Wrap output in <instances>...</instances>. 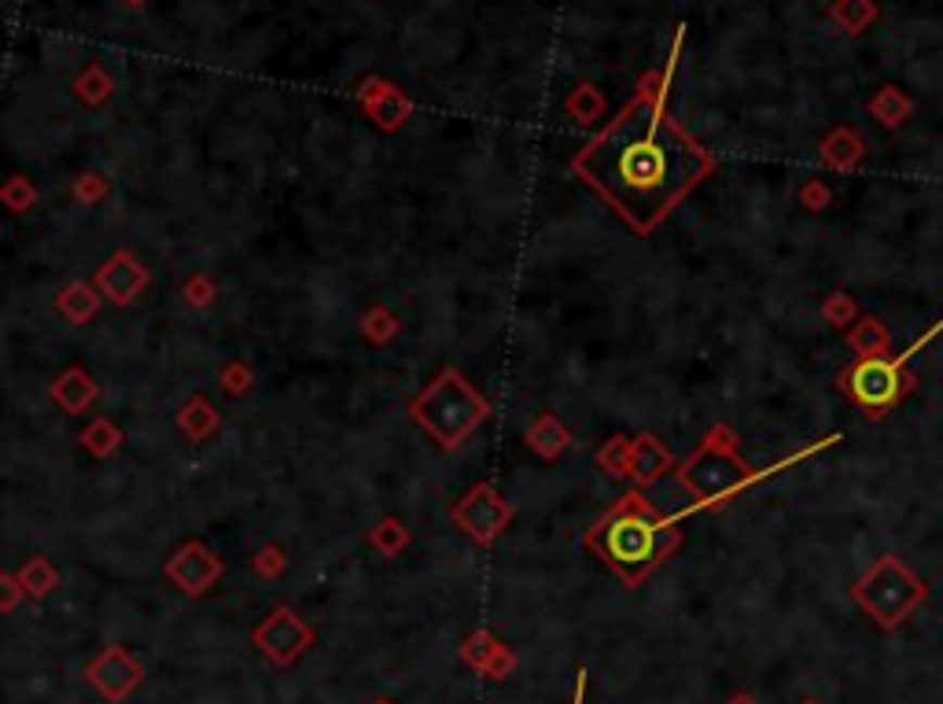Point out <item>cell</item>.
<instances>
[{
  "instance_id": "cell-1",
  "label": "cell",
  "mask_w": 943,
  "mask_h": 704,
  "mask_svg": "<svg viewBox=\"0 0 943 704\" xmlns=\"http://www.w3.org/2000/svg\"><path fill=\"white\" fill-rule=\"evenodd\" d=\"M675 71L678 60H667L664 71L641 74L638 92L620 118H612L572 159V170L612 203L634 233H652L715 166L712 155L667 115Z\"/></svg>"
},
{
  "instance_id": "cell-2",
  "label": "cell",
  "mask_w": 943,
  "mask_h": 704,
  "mask_svg": "<svg viewBox=\"0 0 943 704\" xmlns=\"http://www.w3.org/2000/svg\"><path fill=\"white\" fill-rule=\"evenodd\" d=\"M586 546L627 587H638L681 546V521L652 502V495L630 490L586 532Z\"/></svg>"
},
{
  "instance_id": "cell-3",
  "label": "cell",
  "mask_w": 943,
  "mask_h": 704,
  "mask_svg": "<svg viewBox=\"0 0 943 704\" xmlns=\"http://www.w3.org/2000/svg\"><path fill=\"white\" fill-rule=\"evenodd\" d=\"M829 443H837V435H829L826 443H818L815 450L829 447ZM807 450V453H815ZM807 453H797V458L781 461V465H774L767 472H755L749 461L737 458V439L734 432L726 428V424H718V428H712L700 439V447L689 453L686 461H681V469L675 472V479L681 484V490L689 495V509L686 516L700 513V509H715V505H726V498L741 495L744 487L760 484L763 476H774V472H781L786 465H797L800 458H807Z\"/></svg>"
},
{
  "instance_id": "cell-4",
  "label": "cell",
  "mask_w": 943,
  "mask_h": 704,
  "mask_svg": "<svg viewBox=\"0 0 943 704\" xmlns=\"http://www.w3.org/2000/svg\"><path fill=\"white\" fill-rule=\"evenodd\" d=\"M409 417L424 428L443 450L464 447V439L490 417V402L480 387L461 376V369L446 366L432 376V384L409 402Z\"/></svg>"
},
{
  "instance_id": "cell-5",
  "label": "cell",
  "mask_w": 943,
  "mask_h": 704,
  "mask_svg": "<svg viewBox=\"0 0 943 704\" xmlns=\"http://www.w3.org/2000/svg\"><path fill=\"white\" fill-rule=\"evenodd\" d=\"M940 332H943V321H940V325H932L926 336H921L918 344H910L900 358H863V361H855L848 373H840V387H844V392L852 395L863 410L881 417L884 410H892V406L910 392V384H914V376L907 373L910 358L918 355L921 347H929V340L940 336Z\"/></svg>"
},
{
  "instance_id": "cell-6",
  "label": "cell",
  "mask_w": 943,
  "mask_h": 704,
  "mask_svg": "<svg viewBox=\"0 0 943 704\" xmlns=\"http://www.w3.org/2000/svg\"><path fill=\"white\" fill-rule=\"evenodd\" d=\"M852 598L881 627H900L910 616V609L926 598V583L914 576L907 564H900L895 558H881L852 587Z\"/></svg>"
},
{
  "instance_id": "cell-7",
  "label": "cell",
  "mask_w": 943,
  "mask_h": 704,
  "mask_svg": "<svg viewBox=\"0 0 943 704\" xmlns=\"http://www.w3.org/2000/svg\"><path fill=\"white\" fill-rule=\"evenodd\" d=\"M512 516H517V505L506 502V495L494 484H475L472 490H464L450 509V521L461 527L475 546H483V550L506 535Z\"/></svg>"
},
{
  "instance_id": "cell-8",
  "label": "cell",
  "mask_w": 943,
  "mask_h": 704,
  "mask_svg": "<svg viewBox=\"0 0 943 704\" xmlns=\"http://www.w3.org/2000/svg\"><path fill=\"white\" fill-rule=\"evenodd\" d=\"M314 638H317L314 627L288 605H277L273 613L251 631L255 650L263 653L273 668H292L295 661H303V653L314 645Z\"/></svg>"
},
{
  "instance_id": "cell-9",
  "label": "cell",
  "mask_w": 943,
  "mask_h": 704,
  "mask_svg": "<svg viewBox=\"0 0 943 704\" xmlns=\"http://www.w3.org/2000/svg\"><path fill=\"white\" fill-rule=\"evenodd\" d=\"M86 679L100 697L118 704L133 697L137 687L144 682V664H140L126 645H104V650L86 664Z\"/></svg>"
},
{
  "instance_id": "cell-10",
  "label": "cell",
  "mask_w": 943,
  "mask_h": 704,
  "mask_svg": "<svg viewBox=\"0 0 943 704\" xmlns=\"http://www.w3.org/2000/svg\"><path fill=\"white\" fill-rule=\"evenodd\" d=\"M92 284H97L100 295H104L107 303H115V307H133L140 295L148 292V284H152V270H148L133 252H115L100 263Z\"/></svg>"
},
{
  "instance_id": "cell-11",
  "label": "cell",
  "mask_w": 943,
  "mask_h": 704,
  "mask_svg": "<svg viewBox=\"0 0 943 704\" xmlns=\"http://www.w3.org/2000/svg\"><path fill=\"white\" fill-rule=\"evenodd\" d=\"M163 572H166V579H170L174 587L181 590V594L203 598L214 587V583L221 579L226 564H221V558L214 550H207L203 542L192 539V542H184L170 561H166Z\"/></svg>"
},
{
  "instance_id": "cell-12",
  "label": "cell",
  "mask_w": 943,
  "mask_h": 704,
  "mask_svg": "<svg viewBox=\"0 0 943 704\" xmlns=\"http://www.w3.org/2000/svg\"><path fill=\"white\" fill-rule=\"evenodd\" d=\"M354 97H358V107L372 118V126H380L384 133H398L413 118V100L395 81L377 78V74L361 81V89Z\"/></svg>"
},
{
  "instance_id": "cell-13",
  "label": "cell",
  "mask_w": 943,
  "mask_h": 704,
  "mask_svg": "<svg viewBox=\"0 0 943 704\" xmlns=\"http://www.w3.org/2000/svg\"><path fill=\"white\" fill-rule=\"evenodd\" d=\"M461 661L469 664V668L480 671V675H487V679H494V682H501L512 668H517V656H512V650H509V645H501L490 631H475L472 638H464Z\"/></svg>"
},
{
  "instance_id": "cell-14",
  "label": "cell",
  "mask_w": 943,
  "mask_h": 704,
  "mask_svg": "<svg viewBox=\"0 0 943 704\" xmlns=\"http://www.w3.org/2000/svg\"><path fill=\"white\" fill-rule=\"evenodd\" d=\"M49 395H52V402L60 406V410L67 413V417H81V413L89 410V406H97L100 384L81 366H71V369H63V373L52 380Z\"/></svg>"
},
{
  "instance_id": "cell-15",
  "label": "cell",
  "mask_w": 943,
  "mask_h": 704,
  "mask_svg": "<svg viewBox=\"0 0 943 704\" xmlns=\"http://www.w3.org/2000/svg\"><path fill=\"white\" fill-rule=\"evenodd\" d=\"M671 465H675V453H671L657 435L641 432L634 439V458H630V479L638 487H652L660 476H667Z\"/></svg>"
},
{
  "instance_id": "cell-16",
  "label": "cell",
  "mask_w": 943,
  "mask_h": 704,
  "mask_svg": "<svg viewBox=\"0 0 943 704\" xmlns=\"http://www.w3.org/2000/svg\"><path fill=\"white\" fill-rule=\"evenodd\" d=\"M527 447L538 453L541 461H557L564 458V450L572 447V428H568L564 421H560L557 413H538L535 421L527 424Z\"/></svg>"
},
{
  "instance_id": "cell-17",
  "label": "cell",
  "mask_w": 943,
  "mask_h": 704,
  "mask_svg": "<svg viewBox=\"0 0 943 704\" xmlns=\"http://www.w3.org/2000/svg\"><path fill=\"white\" fill-rule=\"evenodd\" d=\"M174 424H177V432H181L184 439L207 443L211 435L221 428V413L214 410V402H211L207 395H192L189 402H184L181 410H177Z\"/></svg>"
},
{
  "instance_id": "cell-18",
  "label": "cell",
  "mask_w": 943,
  "mask_h": 704,
  "mask_svg": "<svg viewBox=\"0 0 943 704\" xmlns=\"http://www.w3.org/2000/svg\"><path fill=\"white\" fill-rule=\"evenodd\" d=\"M100 303H104V295L89 281H71L67 289L55 295V310H60V318H67L71 325H89L100 313Z\"/></svg>"
},
{
  "instance_id": "cell-19",
  "label": "cell",
  "mask_w": 943,
  "mask_h": 704,
  "mask_svg": "<svg viewBox=\"0 0 943 704\" xmlns=\"http://www.w3.org/2000/svg\"><path fill=\"white\" fill-rule=\"evenodd\" d=\"M564 115L572 118L575 126H594L609 115V97H604L597 86H590V81H583V86H575L572 92H568Z\"/></svg>"
},
{
  "instance_id": "cell-20",
  "label": "cell",
  "mask_w": 943,
  "mask_h": 704,
  "mask_svg": "<svg viewBox=\"0 0 943 704\" xmlns=\"http://www.w3.org/2000/svg\"><path fill=\"white\" fill-rule=\"evenodd\" d=\"M818 152H821V159L833 166V170H855V166L863 163V155H866V144L858 141L855 129L840 126V129H833V133L826 137V141H821Z\"/></svg>"
},
{
  "instance_id": "cell-21",
  "label": "cell",
  "mask_w": 943,
  "mask_h": 704,
  "mask_svg": "<svg viewBox=\"0 0 943 704\" xmlns=\"http://www.w3.org/2000/svg\"><path fill=\"white\" fill-rule=\"evenodd\" d=\"M15 576H18V583H23L26 598H34V601L49 598L52 590L60 587V572H55V564H52L49 558H41V553H34V558H26V561H23V568H18Z\"/></svg>"
},
{
  "instance_id": "cell-22",
  "label": "cell",
  "mask_w": 943,
  "mask_h": 704,
  "mask_svg": "<svg viewBox=\"0 0 943 704\" xmlns=\"http://www.w3.org/2000/svg\"><path fill=\"white\" fill-rule=\"evenodd\" d=\"M866 111L881 123L884 129H895L903 123V118L914 111V100L907 97V92H900L895 86H881L877 89V97H870V104H866Z\"/></svg>"
},
{
  "instance_id": "cell-23",
  "label": "cell",
  "mask_w": 943,
  "mask_h": 704,
  "mask_svg": "<svg viewBox=\"0 0 943 704\" xmlns=\"http://www.w3.org/2000/svg\"><path fill=\"white\" fill-rule=\"evenodd\" d=\"M78 443L86 447L92 458H111V453H118V447H123V428H118L111 417H92L89 428H81Z\"/></svg>"
},
{
  "instance_id": "cell-24",
  "label": "cell",
  "mask_w": 943,
  "mask_h": 704,
  "mask_svg": "<svg viewBox=\"0 0 943 704\" xmlns=\"http://www.w3.org/2000/svg\"><path fill=\"white\" fill-rule=\"evenodd\" d=\"M74 97L86 107H104L107 100L115 97V81H111V74L100 67V63H89V67L74 78Z\"/></svg>"
},
{
  "instance_id": "cell-25",
  "label": "cell",
  "mask_w": 943,
  "mask_h": 704,
  "mask_svg": "<svg viewBox=\"0 0 943 704\" xmlns=\"http://www.w3.org/2000/svg\"><path fill=\"white\" fill-rule=\"evenodd\" d=\"M829 18H833L844 34L855 37L877 18V4H874V0H837V4L829 8Z\"/></svg>"
},
{
  "instance_id": "cell-26",
  "label": "cell",
  "mask_w": 943,
  "mask_h": 704,
  "mask_svg": "<svg viewBox=\"0 0 943 704\" xmlns=\"http://www.w3.org/2000/svg\"><path fill=\"white\" fill-rule=\"evenodd\" d=\"M630 458H634V439H627V435H612V439L597 450V465L615 479H630Z\"/></svg>"
},
{
  "instance_id": "cell-27",
  "label": "cell",
  "mask_w": 943,
  "mask_h": 704,
  "mask_svg": "<svg viewBox=\"0 0 943 704\" xmlns=\"http://www.w3.org/2000/svg\"><path fill=\"white\" fill-rule=\"evenodd\" d=\"M369 546L377 553H384V558H398L409 546V527L403 521H395V516H384V521L369 532Z\"/></svg>"
},
{
  "instance_id": "cell-28",
  "label": "cell",
  "mask_w": 943,
  "mask_h": 704,
  "mask_svg": "<svg viewBox=\"0 0 943 704\" xmlns=\"http://www.w3.org/2000/svg\"><path fill=\"white\" fill-rule=\"evenodd\" d=\"M358 329H361V336H366L369 344L384 347V344H391V340L398 336V332H403V321H398L387 307H369Z\"/></svg>"
},
{
  "instance_id": "cell-29",
  "label": "cell",
  "mask_w": 943,
  "mask_h": 704,
  "mask_svg": "<svg viewBox=\"0 0 943 704\" xmlns=\"http://www.w3.org/2000/svg\"><path fill=\"white\" fill-rule=\"evenodd\" d=\"M848 344H852V347L858 350V355L874 358V355H881V350L889 347V332H884L881 321L866 318L863 325H855V332H852V336H848Z\"/></svg>"
},
{
  "instance_id": "cell-30",
  "label": "cell",
  "mask_w": 943,
  "mask_h": 704,
  "mask_svg": "<svg viewBox=\"0 0 943 704\" xmlns=\"http://www.w3.org/2000/svg\"><path fill=\"white\" fill-rule=\"evenodd\" d=\"M218 384H221V392H226V395L240 398V395H247L251 387H255V369H251L244 358H232V361L221 366Z\"/></svg>"
},
{
  "instance_id": "cell-31",
  "label": "cell",
  "mask_w": 943,
  "mask_h": 704,
  "mask_svg": "<svg viewBox=\"0 0 943 704\" xmlns=\"http://www.w3.org/2000/svg\"><path fill=\"white\" fill-rule=\"evenodd\" d=\"M0 200H4V207L12 210V215H26V210L37 203V189L30 184V178L12 174V178L4 181V189H0Z\"/></svg>"
},
{
  "instance_id": "cell-32",
  "label": "cell",
  "mask_w": 943,
  "mask_h": 704,
  "mask_svg": "<svg viewBox=\"0 0 943 704\" xmlns=\"http://www.w3.org/2000/svg\"><path fill=\"white\" fill-rule=\"evenodd\" d=\"M181 299L189 303L192 310H207L214 307V299H218V281L207 273H192L189 281L181 284Z\"/></svg>"
},
{
  "instance_id": "cell-33",
  "label": "cell",
  "mask_w": 943,
  "mask_h": 704,
  "mask_svg": "<svg viewBox=\"0 0 943 704\" xmlns=\"http://www.w3.org/2000/svg\"><path fill=\"white\" fill-rule=\"evenodd\" d=\"M104 196H107V178H104V174H81V178L74 181V200L86 203V207H97Z\"/></svg>"
},
{
  "instance_id": "cell-34",
  "label": "cell",
  "mask_w": 943,
  "mask_h": 704,
  "mask_svg": "<svg viewBox=\"0 0 943 704\" xmlns=\"http://www.w3.org/2000/svg\"><path fill=\"white\" fill-rule=\"evenodd\" d=\"M284 568H288V561H284V550H280L277 542H269V546H263V550L255 553V576L277 579Z\"/></svg>"
},
{
  "instance_id": "cell-35",
  "label": "cell",
  "mask_w": 943,
  "mask_h": 704,
  "mask_svg": "<svg viewBox=\"0 0 943 704\" xmlns=\"http://www.w3.org/2000/svg\"><path fill=\"white\" fill-rule=\"evenodd\" d=\"M821 313H826V321H833V325H844V321H848V318H852V313H855V303L848 299L844 292H837L833 299H829L826 307H821Z\"/></svg>"
},
{
  "instance_id": "cell-36",
  "label": "cell",
  "mask_w": 943,
  "mask_h": 704,
  "mask_svg": "<svg viewBox=\"0 0 943 704\" xmlns=\"http://www.w3.org/2000/svg\"><path fill=\"white\" fill-rule=\"evenodd\" d=\"M800 200H804L811 210H821L829 203V189L821 181H811V184H804V189H800Z\"/></svg>"
},
{
  "instance_id": "cell-37",
  "label": "cell",
  "mask_w": 943,
  "mask_h": 704,
  "mask_svg": "<svg viewBox=\"0 0 943 704\" xmlns=\"http://www.w3.org/2000/svg\"><path fill=\"white\" fill-rule=\"evenodd\" d=\"M0 587H4V613H12V609L18 605V598H26L23 583H18L15 572H8V576L0 579Z\"/></svg>"
},
{
  "instance_id": "cell-38",
  "label": "cell",
  "mask_w": 943,
  "mask_h": 704,
  "mask_svg": "<svg viewBox=\"0 0 943 704\" xmlns=\"http://www.w3.org/2000/svg\"><path fill=\"white\" fill-rule=\"evenodd\" d=\"M583 697H586V671H578V682H575V697H572V704H583Z\"/></svg>"
},
{
  "instance_id": "cell-39",
  "label": "cell",
  "mask_w": 943,
  "mask_h": 704,
  "mask_svg": "<svg viewBox=\"0 0 943 704\" xmlns=\"http://www.w3.org/2000/svg\"><path fill=\"white\" fill-rule=\"evenodd\" d=\"M726 704H755V701L749 697V693H737V697H730V701H726Z\"/></svg>"
},
{
  "instance_id": "cell-40",
  "label": "cell",
  "mask_w": 943,
  "mask_h": 704,
  "mask_svg": "<svg viewBox=\"0 0 943 704\" xmlns=\"http://www.w3.org/2000/svg\"><path fill=\"white\" fill-rule=\"evenodd\" d=\"M140 4H148V0H126V8H140Z\"/></svg>"
},
{
  "instance_id": "cell-41",
  "label": "cell",
  "mask_w": 943,
  "mask_h": 704,
  "mask_svg": "<svg viewBox=\"0 0 943 704\" xmlns=\"http://www.w3.org/2000/svg\"><path fill=\"white\" fill-rule=\"evenodd\" d=\"M372 704H395V701H387V697H380V701H372Z\"/></svg>"
},
{
  "instance_id": "cell-42",
  "label": "cell",
  "mask_w": 943,
  "mask_h": 704,
  "mask_svg": "<svg viewBox=\"0 0 943 704\" xmlns=\"http://www.w3.org/2000/svg\"><path fill=\"white\" fill-rule=\"evenodd\" d=\"M804 704H815V701H804Z\"/></svg>"
}]
</instances>
